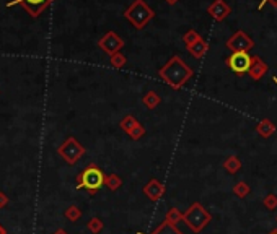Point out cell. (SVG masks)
<instances>
[{"mask_svg":"<svg viewBox=\"0 0 277 234\" xmlns=\"http://www.w3.org/2000/svg\"><path fill=\"white\" fill-rule=\"evenodd\" d=\"M256 132L261 135L262 138H269L276 134V125L271 122L269 119H262L259 124L256 125Z\"/></svg>","mask_w":277,"mask_h":234,"instance_id":"14","label":"cell"},{"mask_svg":"<svg viewBox=\"0 0 277 234\" xmlns=\"http://www.w3.org/2000/svg\"><path fill=\"white\" fill-rule=\"evenodd\" d=\"M51 2H53V0H12V2H8V7L15 5V3H20L33 18H37L49 7Z\"/></svg>","mask_w":277,"mask_h":234,"instance_id":"9","label":"cell"},{"mask_svg":"<svg viewBox=\"0 0 277 234\" xmlns=\"http://www.w3.org/2000/svg\"><path fill=\"white\" fill-rule=\"evenodd\" d=\"M153 10L150 8L144 0H135L128 10L124 12L126 20L134 25L135 30H142L147 23L153 18Z\"/></svg>","mask_w":277,"mask_h":234,"instance_id":"4","label":"cell"},{"mask_svg":"<svg viewBox=\"0 0 277 234\" xmlns=\"http://www.w3.org/2000/svg\"><path fill=\"white\" fill-rule=\"evenodd\" d=\"M105 185V172L96 165H88L80 174L77 176V189H85L90 194H96Z\"/></svg>","mask_w":277,"mask_h":234,"instance_id":"3","label":"cell"},{"mask_svg":"<svg viewBox=\"0 0 277 234\" xmlns=\"http://www.w3.org/2000/svg\"><path fill=\"white\" fill-rule=\"evenodd\" d=\"M105 185L110 190L116 192L117 189H121V185H123V179H121V176H117V174H114V172H111V174L105 176Z\"/></svg>","mask_w":277,"mask_h":234,"instance_id":"18","label":"cell"},{"mask_svg":"<svg viewBox=\"0 0 277 234\" xmlns=\"http://www.w3.org/2000/svg\"><path fill=\"white\" fill-rule=\"evenodd\" d=\"M158 75H160V78L166 85H170L171 88H175V90H181L192 78L194 72H192V68L181 57L173 55V57L158 70Z\"/></svg>","mask_w":277,"mask_h":234,"instance_id":"1","label":"cell"},{"mask_svg":"<svg viewBox=\"0 0 277 234\" xmlns=\"http://www.w3.org/2000/svg\"><path fill=\"white\" fill-rule=\"evenodd\" d=\"M262 205L267 210H276L277 208V195L276 194H267L264 200H262Z\"/></svg>","mask_w":277,"mask_h":234,"instance_id":"27","label":"cell"},{"mask_svg":"<svg viewBox=\"0 0 277 234\" xmlns=\"http://www.w3.org/2000/svg\"><path fill=\"white\" fill-rule=\"evenodd\" d=\"M168 3H170V5H175V3L178 2V0H166Z\"/></svg>","mask_w":277,"mask_h":234,"instance_id":"32","label":"cell"},{"mask_svg":"<svg viewBox=\"0 0 277 234\" xmlns=\"http://www.w3.org/2000/svg\"><path fill=\"white\" fill-rule=\"evenodd\" d=\"M85 147L78 142L77 138H74V137H69L65 142L60 145V147L57 148V153H59V156L62 158V160L67 163V165H75L80 158L85 154Z\"/></svg>","mask_w":277,"mask_h":234,"instance_id":"5","label":"cell"},{"mask_svg":"<svg viewBox=\"0 0 277 234\" xmlns=\"http://www.w3.org/2000/svg\"><path fill=\"white\" fill-rule=\"evenodd\" d=\"M137 124H139V120L135 119L134 116H130V114H129V116H124V119L119 122V127L123 129L126 134H128L129 130L132 129V127H135V125H137Z\"/></svg>","mask_w":277,"mask_h":234,"instance_id":"22","label":"cell"},{"mask_svg":"<svg viewBox=\"0 0 277 234\" xmlns=\"http://www.w3.org/2000/svg\"><path fill=\"white\" fill-rule=\"evenodd\" d=\"M126 62H128V59H126V55H123L121 52L110 55V64L114 68H123L124 65H126Z\"/></svg>","mask_w":277,"mask_h":234,"instance_id":"24","label":"cell"},{"mask_svg":"<svg viewBox=\"0 0 277 234\" xmlns=\"http://www.w3.org/2000/svg\"><path fill=\"white\" fill-rule=\"evenodd\" d=\"M232 192H233L235 195H237L238 199H245L246 195H250V192H251V187L248 185V182H245V181H238L237 184L233 185Z\"/></svg>","mask_w":277,"mask_h":234,"instance_id":"19","label":"cell"},{"mask_svg":"<svg viewBox=\"0 0 277 234\" xmlns=\"http://www.w3.org/2000/svg\"><path fill=\"white\" fill-rule=\"evenodd\" d=\"M253 46H255L253 39L241 30L235 33V34L227 41V48L232 50V52H248Z\"/></svg>","mask_w":277,"mask_h":234,"instance_id":"7","label":"cell"},{"mask_svg":"<svg viewBox=\"0 0 277 234\" xmlns=\"http://www.w3.org/2000/svg\"><path fill=\"white\" fill-rule=\"evenodd\" d=\"M227 65L228 68L237 75L248 73L251 65V55L248 52H232L230 57L227 59Z\"/></svg>","mask_w":277,"mask_h":234,"instance_id":"6","label":"cell"},{"mask_svg":"<svg viewBox=\"0 0 277 234\" xmlns=\"http://www.w3.org/2000/svg\"><path fill=\"white\" fill-rule=\"evenodd\" d=\"M264 3H271L272 7H277V0H262V2L259 3V8L264 7Z\"/></svg>","mask_w":277,"mask_h":234,"instance_id":"29","label":"cell"},{"mask_svg":"<svg viewBox=\"0 0 277 234\" xmlns=\"http://www.w3.org/2000/svg\"><path fill=\"white\" fill-rule=\"evenodd\" d=\"M186 49H187V52H189L194 59H203L204 55L207 54V50H209V43L201 37L199 41H196L194 44L187 46Z\"/></svg>","mask_w":277,"mask_h":234,"instance_id":"13","label":"cell"},{"mask_svg":"<svg viewBox=\"0 0 277 234\" xmlns=\"http://www.w3.org/2000/svg\"><path fill=\"white\" fill-rule=\"evenodd\" d=\"M223 169L228 172V174H237L238 171L241 169V161L238 156H228L227 160L223 161Z\"/></svg>","mask_w":277,"mask_h":234,"instance_id":"15","label":"cell"},{"mask_svg":"<svg viewBox=\"0 0 277 234\" xmlns=\"http://www.w3.org/2000/svg\"><path fill=\"white\" fill-rule=\"evenodd\" d=\"M207 13L214 18L215 21H223L230 13H232V8H230L223 0H215L214 3H210L207 8Z\"/></svg>","mask_w":277,"mask_h":234,"instance_id":"11","label":"cell"},{"mask_svg":"<svg viewBox=\"0 0 277 234\" xmlns=\"http://www.w3.org/2000/svg\"><path fill=\"white\" fill-rule=\"evenodd\" d=\"M165 190H166L165 184H163L162 181L155 179V177H153V179H150L142 189V192L147 195L150 200H152V202H158V200L165 195Z\"/></svg>","mask_w":277,"mask_h":234,"instance_id":"10","label":"cell"},{"mask_svg":"<svg viewBox=\"0 0 277 234\" xmlns=\"http://www.w3.org/2000/svg\"><path fill=\"white\" fill-rule=\"evenodd\" d=\"M269 234H277V229H272V231Z\"/></svg>","mask_w":277,"mask_h":234,"instance_id":"33","label":"cell"},{"mask_svg":"<svg viewBox=\"0 0 277 234\" xmlns=\"http://www.w3.org/2000/svg\"><path fill=\"white\" fill-rule=\"evenodd\" d=\"M0 234H7V229L2 226V224H0Z\"/></svg>","mask_w":277,"mask_h":234,"instance_id":"31","label":"cell"},{"mask_svg":"<svg viewBox=\"0 0 277 234\" xmlns=\"http://www.w3.org/2000/svg\"><path fill=\"white\" fill-rule=\"evenodd\" d=\"M165 221H168L170 224H175V226H176L178 223L183 221V213H181L178 208H170V210L166 212Z\"/></svg>","mask_w":277,"mask_h":234,"instance_id":"21","label":"cell"},{"mask_svg":"<svg viewBox=\"0 0 277 234\" xmlns=\"http://www.w3.org/2000/svg\"><path fill=\"white\" fill-rule=\"evenodd\" d=\"M199 39H201V36L197 34L196 30H189L185 36H183V43L186 44V48H187V46H191V44H194L196 41H199Z\"/></svg>","mask_w":277,"mask_h":234,"instance_id":"25","label":"cell"},{"mask_svg":"<svg viewBox=\"0 0 277 234\" xmlns=\"http://www.w3.org/2000/svg\"><path fill=\"white\" fill-rule=\"evenodd\" d=\"M103 228H105V224H103V221H101L100 218H92V219H88L87 229H88V231H90L92 234L101 233V231H103Z\"/></svg>","mask_w":277,"mask_h":234,"instance_id":"23","label":"cell"},{"mask_svg":"<svg viewBox=\"0 0 277 234\" xmlns=\"http://www.w3.org/2000/svg\"><path fill=\"white\" fill-rule=\"evenodd\" d=\"M128 135H129V137L132 138V140H140V138H142L144 135H145L144 125H142V124H137V125H135V127H132V129L129 130Z\"/></svg>","mask_w":277,"mask_h":234,"instance_id":"26","label":"cell"},{"mask_svg":"<svg viewBox=\"0 0 277 234\" xmlns=\"http://www.w3.org/2000/svg\"><path fill=\"white\" fill-rule=\"evenodd\" d=\"M210 221H212V215L199 202L192 203L191 207L183 213V223L194 233H201Z\"/></svg>","mask_w":277,"mask_h":234,"instance_id":"2","label":"cell"},{"mask_svg":"<svg viewBox=\"0 0 277 234\" xmlns=\"http://www.w3.org/2000/svg\"><path fill=\"white\" fill-rule=\"evenodd\" d=\"M266 72H267V64L264 60H262L259 55H251V65H250L248 73H250V77L253 80H261V78L266 75Z\"/></svg>","mask_w":277,"mask_h":234,"instance_id":"12","label":"cell"},{"mask_svg":"<svg viewBox=\"0 0 277 234\" xmlns=\"http://www.w3.org/2000/svg\"><path fill=\"white\" fill-rule=\"evenodd\" d=\"M98 46H100V49L103 52H106L108 55H112V54H117L121 49H123L124 41L121 39L114 31H108L106 34L98 41Z\"/></svg>","mask_w":277,"mask_h":234,"instance_id":"8","label":"cell"},{"mask_svg":"<svg viewBox=\"0 0 277 234\" xmlns=\"http://www.w3.org/2000/svg\"><path fill=\"white\" fill-rule=\"evenodd\" d=\"M64 217L69 219L70 223H77L78 219L82 218V210L77 207V205H70L67 207V210L64 212Z\"/></svg>","mask_w":277,"mask_h":234,"instance_id":"20","label":"cell"},{"mask_svg":"<svg viewBox=\"0 0 277 234\" xmlns=\"http://www.w3.org/2000/svg\"><path fill=\"white\" fill-rule=\"evenodd\" d=\"M150 234H183L175 224H170L168 221H163L162 224H158Z\"/></svg>","mask_w":277,"mask_h":234,"instance_id":"17","label":"cell"},{"mask_svg":"<svg viewBox=\"0 0 277 234\" xmlns=\"http://www.w3.org/2000/svg\"><path fill=\"white\" fill-rule=\"evenodd\" d=\"M142 102H144V106L147 107V109H155V107H157L162 102V98L158 96V93L148 91V93H145V95H144Z\"/></svg>","mask_w":277,"mask_h":234,"instance_id":"16","label":"cell"},{"mask_svg":"<svg viewBox=\"0 0 277 234\" xmlns=\"http://www.w3.org/2000/svg\"><path fill=\"white\" fill-rule=\"evenodd\" d=\"M8 203H10V199H8V195L5 194V192L0 190V208H5Z\"/></svg>","mask_w":277,"mask_h":234,"instance_id":"28","label":"cell"},{"mask_svg":"<svg viewBox=\"0 0 277 234\" xmlns=\"http://www.w3.org/2000/svg\"><path fill=\"white\" fill-rule=\"evenodd\" d=\"M53 234H69V233H67V231H65V229H62V228H59V229H55V231H54Z\"/></svg>","mask_w":277,"mask_h":234,"instance_id":"30","label":"cell"},{"mask_svg":"<svg viewBox=\"0 0 277 234\" xmlns=\"http://www.w3.org/2000/svg\"><path fill=\"white\" fill-rule=\"evenodd\" d=\"M276 221H277V217H276Z\"/></svg>","mask_w":277,"mask_h":234,"instance_id":"34","label":"cell"}]
</instances>
